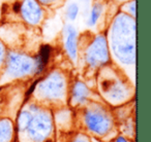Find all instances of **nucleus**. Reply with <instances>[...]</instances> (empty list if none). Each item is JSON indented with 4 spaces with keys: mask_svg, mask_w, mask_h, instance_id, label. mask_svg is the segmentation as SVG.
Listing matches in <instances>:
<instances>
[{
    "mask_svg": "<svg viewBox=\"0 0 151 142\" xmlns=\"http://www.w3.org/2000/svg\"><path fill=\"white\" fill-rule=\"evenodd\" d=\"M134 33L136 25L132 17L124 15L117 17L113 28L112 48L117 59L124 64L134 63Z\"/></svg>",
    "mask_w": 151,
    "mask_h": 142,
    "instance_id": "f257e3e1",
    "label": "nucleus"
},
{
    "mask_svg": "<svg viewBox=\"0 0 151 142\" xmlns=\"http://www.w3.org/2000/svg\"><path fill=\"white\" fill-rule=\"evenodd\" d=\"M84 124L90 132L103 136L111 130L112 119L101 105L92 104L84 110Z\"/></svg>",
    "mask_w": 151,
    "mask_h": 142,
    "instance_id": "f03ea898",
    "label": "nucleus"
},
{
    "mask_svg": "<svg viewBox=\"0 0 151 142\" xmlns=\"http://www.w3.org/2000/svg\"><path fill=\"white\" fill-rule=\"evenodd\" d=\"M34 59L18 53H9L6 57V73L9 77H22L34 73Z\"/></svg>",
    "mask_w": 151,
    "mask_h": 142,
    "instance_id": "7ed1b4c3",
    "label": "nucleus"
},
{
    "mask_svg": "<svg viewBox=\"0 0 151 142\" xmlns=\"http://www.w3.org/2000/svg\"><path fill=\"white\" fill-rule=\"evenodd\" d=\"M40 97L48 100H59L65 95V80L60 73L54 72L46 77L37 87Z\"/></svg>",
    "mask_w": 151,
    "mask_h": 142,
    "instance_id": "20e7f679",
    "label": "nucleus"
},
{
    "mask_svg": "<svg viewBox=\"0 0 151 142\" xmlns=\"http://www.w3.org/2000/svg\"><path fill=\"white\" fill-rule=\"evenodd\" d=\"M35 112L26 132L33 142H42L52 131V119L50 114L45 111L36 110Z\"/></svg>",
    "mask_w": 151,
    "mask_h": 142,
    "instance_id": "39448f33",
    "label": "nucleus"
},
{
    "mask_svg": "<svg viewBox=\"0 0 151 142\" xmlns=\"http://www.w3.org/2000/svg\"><path fill=\"white\" fill-rule=\"evenodd\" d=\"M85 59L88 65L92 68H96L105 65L109 61V50L107 39L104 35H99L90 44L85 55Z\"/></svg>",
    "mask_w": 151,
    "mask_h": 142,
    "instance_id": "423d86ee",
    "label": "nucleus"
},
{
    "mask_svg": "<svg viewBox=\"0 0 151 142\" xmlns=\"http://www.w3.org/2000/svg\"><path fill=\"white\" fill-rule=\"evenodd\" d=\"M101 93L109 101L112 102H121L127 96L126 86L115 75L104 76L101 80Z\"/></svg>",
    "mask_w": 151,
    "mask_h": 142,
    "instance_id": "0eeeda50",
    "label": "nucleus"
},
{
    "mask_svg": "<svg viewBox=\"0 0 151 142\" xmlns=\"http://www.w3.org/2000/svg\"><path fill=\"white\" fill-rule=\"evenodd\" d=\"M22 18L30 25H36L42 18V11L36 0H24L21 4Z\"/></svg>",
    "mask_w": 151,
    "mask_h": 142,
    "instance_id": "6e6552de",
    "label": "nucleus"
},
{
    "mask_svg": "<svg viewBox=\"0 0 151 142\" xmlns=\"http://www.w3.org/2000/svg\"><path fill=\"white\" fill-rule=\"evenodd\" d=\"M65 34V50H66L68 56L71 60L75 61L77 58V52H78V32L71 25H66L64 29Z\"/></svg>",
    "mask_w": 151,
    "mask_h": 142,
    "instance_id": "1a4fd4ad",
    "label": "nucleus"
},
{
    "mask_svg": "<svg viewBox=\"0 0 151 142\" xmlns=\"http://www.w3.org/2000/svg\"><path fill=\"white\" fill-rule=\"evenodd\" d=\"M89 96H90V91L85 84L77 82L73 84V91H71V103L73 105L85 104Z\"/></svg>",
    "mask_w": 151,
    "mask_h": 142,
    "instance_id": "9d476101",
    "label": "nucleus"
},
{
    "mask_svg": "<svg viewBox=\"0 0 151 142\" xmlns=\"http://www.w3.org/2000/svg\"><path fill=\"white\" fill-rule=\"evenodd\" d=\"M50 53H51L50 46L44 45L40 48V52L38 54V56L34 59V64H35L34 73H40L45 69L46 65L48 64L49 58H50Z\"/></svg>",
    "mask_w": 151,
    "mask_h": 142,
    "instance_id": "9b49d317",
    "label": "nucleus"
},
{
    "mask_svg": "<svg viewBox=\"0 0 151 142\" xmlns=\"http://www.w3.org/2000/svg\"><path fill=\"white\" fill-rule=\"evenodd\" d=\"M13 136V125L7 119H0V142H9Z\"/></svg>",
    "mask_w": 151,
    "mask_h": 142,
    "instance_id": "f8f14e48",
    "label": "nucleus"
},
{
    "mask_svg": "<svg viewBox=\"0 0 151 142\" xmlns=\"http://www.w3.org/2000/svg\"><path fill=\"white\" fill-rule=\"evenodd\" d=\"M33 114L29 110H23L20 112L17 119V128L20 132H25L29 127Z\"/></svg>",
    "mask_w": 151,
    "mask_h": 142,
    "instance_id": "ddd939ff",
    "label": "nucleus"
},
{
    "mask_svg": "<svg viewBox=\"0 0 151 142\" xmlns=\"http://www.w3.org/2000/svg\"><path fill=\"white\" fill-rule=\"evenodd\" d=\"M101 13H103V4H101V3H95V4L93 5L92 9H91L90 15H89L88 26H90V27L95 26V24L97 23L99 17H101Z\"/></svg>",
    "mask_w": 151,
    "mask_h": 142,
    "instance_id": "4468645a",
    "label": "nucleus"
},
{
    "mask_svg": "<svg viewBox=\"0 0 151 142\" xmlns=\"http://www.w3.org/2000/svg\"><path fill=\"white\" fill-rule=\"evenodd\" d=\"M79 13V5L77 3H70L66 9V17L69 20L73 21Z\"/></svg>",
    "mask_w": 151,
    "mask_h": 142,
    "instance_id": "2eb2a0df",
    "label": "nucleus"
},
{
    "mask_svg": "<svg viewBox=\"0 0 151 142\" xmlns=\"http://www.w3.org/2000/svg\"><path fill=\"white\" fill-rule=\"evenodd\" d=\"M127 7H128V11L132 13V17L134 18L136 16V1H130L129 3H127Z\"/></svg>",
    "mask_w": 151,
    "mask_h": 142,
    "instance_id": "dca6fc26",
    "label": "nucleus"
},
{
    "mask_svg": "<svg viewBox=\"0 0 151 142\" xmlns=\"http://www.w3.org/2000/svg\"><path fill=\"white\" fill-rule=\"evenodd\" d=\"M4 59H5V48L3 43L0 41V66L4 62Z\"/></svg>",
    "mask_w": 151,
    "mask_h": 142,
    "instance_id": "f3484780",
    "label": "nucleus"
},
{
    "mask_svg": "<svg viewBox=\"0 0 151 142\" xmlns=\"http://www.w3.org/2000/svg\"><path fill=\"white\" fill-rule=\"evenodd\" d=\"M73 142H89L88 140H87L86 137H83V136H80V137H77L75 140H73Z\"/></svg>",
    "mask_w": 151,
    "mask_h": 142,
    "instance_id": "a211bd4d",
    "label": "nucleus"
},
{
    "mask_svg": "<svg viewBox=\"0 0 151 142\" xmlns=\"http://www.w3.org/2000/svg\"><path fill=\"white\" fill-rule=\"evenodd\" d=\"M115 142H128V140L125 137H123V136H118L115 139Z\"/></svg>",
    "mask_w": 151,
    "mask_h": 142,
    "instance_id": "6ab92c4d",
    "label": "nucleus"
},
{
    "mask_svg": "<svg viewBox=\"0 0 151 142\" xmlns=\"http://www.w3.org/2000/svg\"><path fill=\"white\" fill-rule=\"evenodd\" d=\"M38 1L44 3V4H52V3L56 2V1H58V0H38Z\"/></svg>",
    "mask_w": 151,
    "mask_h": 142,
    "instance_id": "aec40b11",
    "label": "nucleus"
},
{
    "mask_svg": "<svg viewBox=\"0 0 151 142\" xmlns=\"http://www.w3.org/2000/svg\"><path fill=\"white\" fill-rule=\"evenodd\" d=\"M84 1H86V0H84Z\"/></svg>",
    "mask_w": 151,
    "mask_h": 142,
    "instance_id": "412c9836",
    "label": "nucleus"
},
{
    "mask_svg": "<svg viewBox=\"0 0 151 142\" xmlns=\"http://www.w3.org/2000/svg\"><path fill=\"white\" fill-rule=\"evenodd\" d=\"M121 1H122V0H121Z\"/></svg>",
    "mask_w": 151,
    "mask_h": 142,
    "instance_id": "4be33fe9",
    "label": "nucleus"
}]
</instances>
